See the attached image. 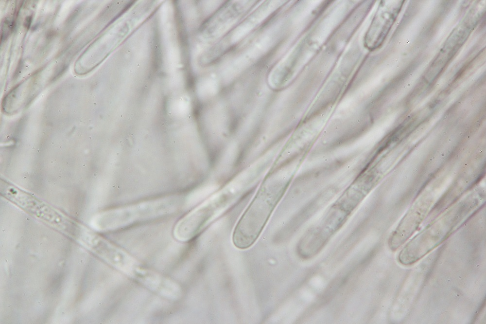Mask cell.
Masks as SVG:
<instances>
[{"label": "cell", "instance_id": "obj_1", "mask_svg": "<svg viewBox=\"0 0 486 324\" xmlns=\"http://www.w3.org/2000/svg\"><path fill=\"white\" fill-rule=\"evenodd\" d=\"M181 198L168 197L120 207L104 216V227L110 230H121L134 224L164 216L179 207Z\"/></svg>", "mask_w": 486, "mask_h": 324}, {"label": "cell", "instance_id": "obj_2", "mask_svg": "<svg viewBox=\"0 0 486 324\" xmlns=\"http://www.w3.org/2000/svg\"><path fill=\"white\" fill-rule=\"evenodd\" d=\"M133 279L164 298L171 300H177L181 298L182 290L179 284L141 265L137 270Z\"/></svg>", "mask_w": 486, "mask_h": 324}, {"label": "cell", "instance_id": "obj_3", "mask_svg": "<svg viewBox=\"0 0 486 324\" xmlns=\"http://www.w3.org/2000/svg\"><path fill=\"white\" fill-rule=\"evenodd\" d=\"M32 16H28V17H27L25 18V21H24V25L25 27L27 29H29V28L30 27V25H31V22H32Z\"/></svg>", "mask_w": 486, "mask_h": 324}]
</instances>
